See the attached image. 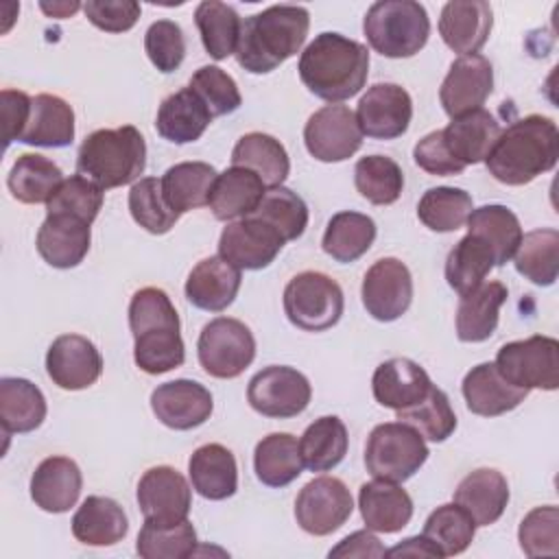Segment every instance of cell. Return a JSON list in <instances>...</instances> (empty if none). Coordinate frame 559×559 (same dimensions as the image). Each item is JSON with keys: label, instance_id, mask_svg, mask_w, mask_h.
Returning <instances> with one entry per match:
<instances>
[{"label": "cell", "instance_id": "obj_1", "mask_svg": "<svg viewBox=\"0 0 559 559\" xmlns=\"http://www.w3.org/2000/svg\"><path fill=\"white\" fill-rule=\"evenodd\" d=\"M557 157L559 131L555 120L542 114H531L515 120L500 133L485 159V166L496 181L524 186L552 170Z\"/></svg>", "mask_w": 559, "mask_h": 559}, {"label": "cell", "instance_id": "obj_2", "mask_svg": "<svg viewBox=\"0 0 559 559\" xmlns=\"http://www.w3.org/2000/svg\"><path fill=\"white\" fill-rule=\"evenodd\" d=\"M297 72L301 83L328 103L356 96L369 74V50L341 33H319L301 52Z\"/></svg>", "mask_w": 559, "mask_h": 559}, {"label": "cell", "instance_id": "obj_3", "mask_svg": "<svg viewBox=\"0 0 559 559\" xmlns=\"http://www.w3.org/2000/svg\"><path fill=\"white\" fill-rule=\"evenodd\" d=\"M129 328L135 341L133 360L144 373L159 376L183 365L186 347L179 332V314L162 288L146 286L133 293Z\"/></svg>", "mask_w": 559, "mask_h": 559}, {"label": "cell", "instance_id": "obj_4", "mask_svg": "<svg viewBox=\"0 0 559 559\" xmlns=\"http://www.w3.org/2000/svg\"><path fill=\"white\" fill-rule=\"evenodd\" d=\"M310 13L299 4H273L242 22L236 61L251 74L273 72L297 55L308 37Z\"/></svg>", "mask_w": 559, "mask_h": 559}, {"label": "cell", "instance_id": "obj_5", "mask_svg": "<svg viewBox=\"0 0 559 559\" xmlns=\"http://www.w3.org/2000/svg\"><path fill=\"white\" fill-rule=\"evenodd\" d=\"M146 168V142L133 124L92 131L76 155L79 175L98 188H120L135 181Z\"/></svg>", "mask_w": 559, "mask_h": 559}, {"label": "cell", "instance_id": "obj_6", "mask_svg": "<svg viewBox=\"0 0 559 559\" xmlns=\"http://www.w3.org/2000/svg\"><path fill=\"white\" fill-rule=\"evenodd\" d=\"M369 46L389 59L417 55L430 35V20L424 4L415 0L373 2L362 20Z\"/></svg>", "mask_w": 559, "mask_h": 559}, {"label": "cell", "instance_id": "obj_7", "mask_svg": "<svg viewBox=\"0 0 559 559\" xmlns=\"http://www.w3.org/2000/svg\"><path fill=\"white\" fill-rule=\"evenodd\" d=\"M426 439L404 421L378 424L365 445V467L373 478L404 483L428 459Z\"/></svg>", "mask_w": 559, "mask_h": 559}, {"label": "cell", "instance_id": "obj_8", "mask_svg": "<svg viewBox=\"0 0 559 559\" xmlns=\"http://www.w3.org/2000/svg\"><path fill=\"white\" fill-rule=\"evenodd\" d=\"M284 314L304 332H323L338 323L345 297L336 280L319 271L297 273L284 288Z\"/></svg>", "mask_w": 559, "mask_h": 559}, {"label": "cell", "instance_id": "obj_9", "mask_svg": "<svg viewBox=\"0 0 559 559\" xmlns=\"http://www.w3.org/2000/svg\"><path fill=\"white\" fill-rule=\"evenodd\" d=\"M493 365L507 382L520 389L555 391L559 386V341L535 334L504 343Z\"/></svg>", "mask_w": 559, "mask_h": 559}, {"label": "cell", "instance_id": "obj_10", "mask_svg": "<svg viewBox=\"0 0 559 559\" xmlns=\"http://www.w3.org/2000/svg\"><path fill=\"white\" fill-rule=\"evenodd\" d=\"M197 354L203 371L218 380L238 378L255 358L251 330L231 317H216L203 325Z\"/></svg>", "mask_w": 559, "mask_h": 559}, {"label": "cell", "instance_id": "obj_11", "mask_svg": "<svg viewBox=\"0 0 559 559\" xmlns=\"http://www.w3.org/2000/svg\"><path fill=\"white\" fill-rule=\"evenodd\" d=\"M312 389L308 378L286 365H269L258 371L247 386L249 406L273 419H288L304 413L310 404Z\"/></svg>", "mask_w": 559, "mask_h": 559}, {"label": "cell", "instance_id": "obj_12", "mask_svg": "<svg viewBox=\"0 0 559 559\" xmlns=\"http://www.w3.org/2000/svg\"><path fill=\"white\" fill-rule=\"evenodd\" d=\"M354 500L347 485L334 476L312 478L295 500L297 524L317 537L338 531L352 515Z\"/></svg>", "mask_w": 559, "mask_h": 559}, {"label": "cell", "instance_id": "obj_13", "mask_svg": "<svg viewBox=\"0 0 559 559\" xmlns=\"http://www.w3.org/2000/svg\"><path fill=\"white\" fill-rule=\"evenodd\" d=\"M304 142L319 162H345L362 146V131L347 105H325L308 118Z\"/></svg>", "mask_w": 559, "mask_h": 559}, {"label": "cell", "instance_id": "obj_14", "mask_svg": "<svg viewBox=\"0 0 559 559\" xmlns=\"http://www.w3.org/2000/svg\"><path fill=\"white\" fill-rule=\"evenodd\" d=\"M135 498L144 520L157 526H173L188 520L192 507L188 480L170 465L146 469L138 483Z\"/></svg>", "mask_w": 559, "mask_h": 559}, {"label": "cell", "instance_id": "obj_15", "mask_svg": "<svg viewBox=\"0 0 559 559\" xmlns=\"http://www.w3.org/2000/svg\"><path fill=\"white\" fill-rule=\"evenodd\" d=\"M362 306L382 323L400 319L413 301V277L408 266L397 258L376 260L362 277Z\"/></svg>", "mask_w": 559, "mask_h": 559}, {"label": "cell", "instance_id": "obj_16", "mask_svg": "<svg viewBox=\"0 0 559 559\" xmlns=\"http://www.w3.org/2000/svg\"><path fill=\"white\" fill-rule=\"evenodd\" d=\"M284 238L269 223L247 216L229 223L218 238V255L240 271L266 269L284 247Z\"/></svg>", "mask_w": 559, "mask_h": 559}, {"label": "cell", "instance_id": "obj_17", "mask_svg": "<svg viewBox=\"0 0 559 559\" xmlns=\"http://www.w3.org/2000/svg\"><path fill=\"white\" fill-rule=\"evenodd\" d=\"M413 118L411 94L397 83H376L358 100L356 120L362 135L395 140L406 133Z\"/></svg>", "mask_w": 559, "mask_h": 559}, {"label": "cell", "instance_id": "obj_18", "mask_svg": "<svg viewBox=\"0 0 559 559\" xmlns=\"http://www.w3.org/2000/svg\"><path fill=\"white\" fill-rule=\"evenodd\" d=\"M493 90V68L483 55H463L452 61L441 87L439 100L450 118L480 109Z\"/></svg>", "mask_w": 559, "mask_h": 559}, {"label": "cell", "instance_id": "obj_19", "mask_svg": "<svg viewBox=\"0 0 559 559\" xmlns=\"http://www.w3.org/2000/svg\"><path fill=\"white\" fill-rule=\"evenodd\" d=\"M48 378L66 391L92 386L103 373V356L96 345L81 334H61L46 354Z\"/></svg>", "mask_w": 559, "mask_h": 559}, {"label": "cell", "instance_id": "obj_20", "mask_svg": "<svg viewBox=\"0 0 559 559\" xmlns=\"http://www.w3.org/2000/svg\"><path fill=\"white\" fill-rule=\"evenodd\" d=\"M155 417L173 430H192L205 424L214 411L212 393L194 380H170L151 393Z\"/></svg>", "mask_w": 559, "mask_h": 559}, {"label": "cell", "instance_id": "obj_21", "mask_svg": "<svg viewBox=\"0 0 559 559\" xmlns=\"http://www.w3.org/2000/svg\"><path fill=\"white\" fill-rule=\"evenodd\" d=\"M493 24L491 4L485 0L445 2L439 15V35L443 44L463 55H476L489 39Z\"/></svg>", "mask_w": 559, "mask_h": 559}, {"label": "cell", "instance_id": "obj_22", "mask_svg": "<svg viewBox=\"0 0 559 559\" xmlns=\"http://www.w3.org/2000/svg\"><path fill=\"white\" fill-rule=\"evenodd\" d=\"M371 389L380 406L402 411L424 400L432 389V380L419 362L397 356L376 367Z\"/></svg>", "mask_w": 559, "mask_h": 559}, {"label": "cell", "instance_id": "obj_23", "mask_svg": "<svg viewBox=\"0 0 559 559\" xmlns=\"http://www.w3.org/2000/svg\"><path fill=\"white\" fill-rule=\"evenodd\" d=\"M242 273L238 266L221 255H210L197 262L186 280V299L207 312H221L236 299L240 290Z\"/></svg>", "mask_w": 559, "mask_h": 559}, {"label": "cell", "instance_id": "obj_24", "mask_svg": "<svg viewBox=\"0 0 559 559\" xmlns=\"http://www.w3.org/2000/svg\"><path fill=\"white\" fill-rule=\"evenodd\" d=\"M90 223L70 214H46L37 231V251L52 269H74L90 251Z\"/></svg>", "mask_w": 559, "mask_h": 559}, {"label": "cell", "instance_id": "obj_25", "mask_svg": "<svg viewBox=\"0 0 559 559\" xmlns=\"http://www.w3.org/2000/svg\"><path fill=\"white\" fill-rule=\"evenodd\" d=\"M467 408L480 417H498L518 408L528 391L507 382L493 362H480L472 367L461 384Z\"/></svg>", "mask_w": 559, "mask_h": 559}, {"label": "cell", "instance_id": "obj_26", "mask_svg": "<svg viewBox=\"0 0 559 559\" xmlns=\"http://www.w3.org/2000/svg\"><path fill=\"white\" fill-rule=\"evenodd\" d=\"M83 489L79 465L68 456L44 459L31 476V498L46 513L70 511Z\"/></svg>", "mask_w": 559, "mask_h": 559}, {"label": "cell", "instance_id": "obj_27", "mask_svg": "<svg viewBox=\"0 0 559 559\" xmlns=\"http://www.w3.org/2000/svg\"><path fill=\"white\" fill-rule=\"evenodd\" d=\"M454 502L474 520L476 526H489L509 504V483L493 467L469 472L454 489Z\"/></svg>", "mask_w": 559, "mask_h": 559}, {"label": "cell", "instance_id": "obj_28", "mask_svg": "<svg viewBox=\"0 0 559 559\" xmlns=\"http://www.w3.org/2000/svg\"><path fill=\"white\" fill-rule=\"evenodd\" d=\"M362 522L373 533H397L413 518V498L397 483L376 478L358 491Z\"/></svg>", "mask_w": 559, "mask_h": 559}, {"label": "cell", "instance_id": "obj_29", "mask_svg": "<svg viewBox=\"0 0 559 559\" xmlns=\"http://www.w3.org/2000/svg\"><path fill=\"white\" fill-rule=\"evenodd\" d=\"M500 133L502 129L498 120L483 107L459 118H452V122L445 129H441L445 148L463 166L485 162Z\"/></svg>", "mask_w": 559, "mask_h": 559}, {"label": "cell", "instance_id": "obj_30", "mask_svg": "<svg viewBox=\"0 0 559 559\" xmlns=\"http://www.w3.org/2000/svg\"><path fill=\"white\" fill-rule=\"evenodd\" d=\"M266 192L264 181L249 168L231 166L221 173L210 190L207 205L218 221L247 218L255 212Z\"/></svg>", "mask_w": 559, "mask_h": 559}, {"label": "cell", "instance_id": "obj_31", "mask_svg": "<svg viewBox=\"0 0 559 559\" xmlns=\"http://www.w3.org/2000/svg\"><path fill=\"white\" fill-rule=\"evenodd\" d=\"M210 122L212 114L205 103L190 87H181L162 100L155 129L173 144H190L205 133Z\"/></svg>", "mask_w": 559, "mask_h": 559}, {"label": "cell", "instance_id": "obj_32", "mask_svg": "<svg viewBox=\"0 0 559 559\" xmlns=\"http://www.w3.org/2000/svg\"><path fill=\"white\" fill-rule=\"evenodd\" d=\"M509 290L502 282H483L463 295L456 308V336L463 343H483L498 328V314Z\"/></svg>", "mask_w": 559, "mask_h": 559}, {"label": "cell", "instance_id": "obj_33", "mask_svg": "<svg viewBox=\"0 0 559 559\" xmlns=\"http://www.w3.org/2000/svg\"><path fill=\"white\" fill-rule=\"evenodd\" d=\"M192 489L207 500L231 498L238 489V467L231 450L221 443L197 448L188 461Z\"/></svg>", "mask_w": 559, "mask_h": 559}, {"label": "cell", "instance_id": "obj_34", "mask_svg": "<svg viewBox=\"0 0 559 559\" xmlns=\"http://www.w3.org/2000/svg\"><path fill=\"white\" fill-rule=\"evenodd\" d=\"M127 533L124 509L107 496H87L72 518V535L85 546H114Z\"/></svg>", "mask_w": 559, "mask_h": 559}, {"label": "cell", "instance_id": "obj_35", "mask_svg": "<svg viewBox=\"0 0 559 559\" xmlns=\"http://www.w3.org/2000/svg\"><path fill=\"white\" fill-rule=\"evenodd\" d=\"M74 140V111L55 94H37L20 142L31 146L63 148Z\"/></svg>", "mask_w": 559, "mask_h": 559}, {"label": "cell", "instance_id": "obj_36", "mask_svg": "<svg viewBox=\"0 0 559 559\" xmlns=\"http://www.w3.org/2000/svg\"><path fill=\"white\" fill-rule=\"evenodd\" d=\"M46 397L37 384L26 378L0 380V424L4 437L11 432H33L46 419Z\"/></svg>", "mask_w": 559, "mask_h": 559}, {"label": "cell", "instance_id": "obj_37", "mask_svg": "<svg viewBox=\"0 0 559 559\" xmlns=\"http://www.w3.org/2000/svg\"><path fill=\"white\" fill-rule=\"evenodd\" d=\"M253 469L262 485L286 487L304 469L299 441L290 432H271L262 437L253 450Z\"/></svg>", "mask_w": 559, "mask_h": 559}, {"label": "cell", "instance_id": "obj_38", "mask_svg": "<svg viewBox=\"0 0 559 559\" xmlns=\"http://www.w3.org/2000/svg\"><path fill=\"white\" fill-rule=\"evenodd\" d=\"M231 166H242L253 170L264 181L266 188L282 186L290 170V162L284 144L273 135L260 133V131L245 133L236 142L231 151Z\"/></svg>", "mask_w": 559, "mask_h": 559}, {"label": "cell", "instance_id": "obj_39", "mask_svg": "<svg viewBox=\"0 0 559 559\" xmlns=\"http://www.w3.org/2000/svg\"><path fill=\"white\" fill-rule=\"evenodd\" d=\"M216 177V168L207 162H181L170 166L159 181L166 203L177 214H183L207 205Z\"/></svg>", "mask_w": 559, "mask_h": 559}, {"label": "cell", "instance_id": "obj_40", "mask_svg": "<svg viewBox=\"0 0 559 559\" xmlns=\"http://www.w3.org/2000/svg\"><path fill=\"white\" fill-rule=\"evenodd\" d=\"M467 234H474L489 245L496 266H504L513 258L524 236L518 216L507 205L498 203L472 210L467 216Z\"/></svg>", "mask_w": 559, "mask_h": 559}, {"label": "cell", "instance_id": "obj_41", "mask_svg": "<svg viewBox=\"0 0 559 559\" xmlns=\"http://www.w3.org/2000/svg\"><path fill=\"white\" fill-rule=\"evenodd\" d=\"M376 240V223L371 216L360 212H336L323 231V251L343 264H349L365 255Z\"/></svg>", "mask_w": 559, "mask_h": 559}, {"label": "cell", "instance_id": "obj_42", "mask_svg": "<svg viewBox=\"0 0 559 559\" xmlns=\"http://www.w3.org/2000/svg\"><path fill=\"white\" fill-rule=\"evenodd\" d=\"M349 437L345 424L336 415L314 419L299 439V454L304 467L310 472H330L347 454Z\"/></svg>", "mask_w": 559, "mask_h": 559}, {"label": "cell", "instance_id": "obj_43", "mask_svg": "<svg viewBox=\"0 0 559 559\" xmlns=\"http://www.w3.org/2000/svg\"><path fill=\"white\" fill-rule=\"evenodd\" d=\"M61 168L52 159L37 153L20 155L7 177V186L13 199L26 205L48 203L55 190L61 186Z\"/></svg>", "mask_w": 559, "mask_h": 559}, {"label": "cell", "instance_id": "obj_44", "mask_svg": "<svg viewBox=\"0 0 559 559\" xmlns=\"http://www.w3.org/2000/svg\"><path fill=\"white\" fill-rule=\"evenodd\" d=\"M194 24L203 48L212 59L223 61L236 52L242 20L234 7L218 0H203L194 9Z\"/></svg>", "mask_w": 559, "mask_h": 559}, {"label": "cell", "instance_id": "obj_45", "mask_svg": "<svg viewBox=\"0 0 559 559\" xmlns=\"http://www.w3.org/2000/svg\"><path fill=\"white\" fill-rule=\"evenodd\" d=\"M493 266L496 260L489 245L474 234H465L448 253L445 280L463 297L478 288Z\"/></svg>", "mask_w": 559, "mask_h": 559}, {"label": "cell", "instance_id": "obj_46", "mask_svg": "<svg viewBox=\"0 0 559 559\" xmlns=\"http://www.w3.org/2000/svg\"><path fill=\"white\" fill-rule=\"evenodd\" d=\"M513 264L535 286H552L559 271V231L544 227L524 234L513 253Z\"/></svg>", "mask_w": 559, "mask_h": 559}, {"label": "cell", "instance_id": "obj_47", "mask_svg": "<svg viewBox=\"0 0 559 559\" xmlns=\"http://www.w3.org/2000/svg\"><path fill=\"white\" fill-rule=\"evenodd\" d=\"M474 203L469 192L452 186L428 188L417 205V218L432 231H456L467 223Z\"/></svg>", "mask_w": 559, "mask_h": 559}, {"label": "cell", "instance_id": "obj_48", "mask_svg": "<svg viewBox=\"0 0 559 559\" xmlns=\"http://www.w3.org/2000/svg\"><path fill=\"white\" fill-rule=\"evenodd\" d=\"M476 533L474 520L456 504L437 507L424 522L421 535L435 546L439 557H454L469 548Z\"/></svg>", "mask_w": 559, "mask_h": 559}, {"label": "cell", "instance_id": "obj_49", "mask_svg": "<svg viewBox=\"0 0 559 559\" xmlns=\"http://www.w3.org/2000/svg\"><path fill=\"white\" fill-rule=\"evenodd\" d=\"M354 186L369 203L391 205L402 194L404 173L397 162L386 155H367L356 162Z\"/></svg>", "mask_w": 559, "mask_h": 559}, {"label": "cell", "instance_id": "obj_50", "mask_svg": "<svg viewBox=\"0 0 559 559\" xmlns=\"http://www.w3.org/2000/svg\"><path fill=\"white\" fill-rule=\"evenodd\" d=\"M249 216L269 223L273 229L282 234L286 242L297 240L308 227V205L297 192H293L286 186L266 188L260 205Z\"/></svg>", "mask_w": 559, "mask_h": 559}, {"label": "cell", "instance_id": "obj_51", "mask_svg": "<svg viewBox=\"0 0 559 559\" xmlns=\"http://www.w3.org/2000/svg\"><path fill=\"white\" fill-rule=\"evenodd\" d=\"M395 413H397V421H404L411 428H415L426 441L441 443L456 428V415L450 406V400L435 384L424 400H419L417 404H413L408 408L395 411Z\"/></svg>", "mask_w": 559, "mask_h": 559}, {"label": "cell", "instance_id": "obj_52", "mask_svg": "<svg viewBox=\"0 0 559 559\" xmlns=\"http://www.w3.org/2000/svg\"><path fill=\"white\" fill-rule=\"evenodd\" d=\"M194 548L197 531L190 520L173 526H157L144 520L135 542V550L142 559H186L194 555Z\"/></svg>", "mask_w": 559, "mask_h": 559}, {"label": "cell", "instance_id": "obj_53", "mask_svg": "<svg viewBox=\"0 0 559 559\" xmlns=\"http://www.w3.org/2000/svg\"><path fill=\"white\" fill-rule=\"evenodd\" d=\"M129 212L142 229L155 236L168 234L181 216L166 203L162 181L157 177H144L131 186Z\"/></svg>", "mask_w": 559, "mask_h": 559}, {"label": "cell", "instance_id": "obj_54", "mask_svg": "<svg viewBox=\"0 0 559 559\" xmlns=\"http://www.w3.org/2000/svg\"><path fill=\"white\" fill-rule=\"evenodd\" d=\"M103 207V188L83 175H72L61 181L50 201L46 203V214H70L85 223H94Z\"/></svg>", "mask_w": 559, "mask_h": 559}, {"label": "cell", "instance_id": "obj_55", "mask_svg": "<svg viewBox=\"0 0 559 559\" xmlns=\"http://www.w3.org/2000/svg\"><path fill=\"white\" fill-rule=\"evenodd\" d=\"M518 542L526 557L559 555V509L555 504L535 507L518 528Z\"/></svg>", "mask_w": 559, "mask_h": 559}, {"label": "cell", "instance_id": "obj_56", "mask_svg": "<svg viewBox=\"0 0 559 559\" xmlns=\"http://www.w3.org/2000/svg\"><path fill=\"white\" fill-rule=\"evenodd\" d=\"M188 87L205 103L212 118L234 114L242 103L236 81L218 66H201L190 76Z\"/></svg>", "mask_w": 559, "mask_h": 559}, {"label": "cell", "instance_id": "obj_57", "mask_svg": "<svg viewBox=\"0 0 559 559\" xmlns=\"http://www.w3.org/2000/svg\"><path fill=\"white\" fill-rule=\"evenodd\" d=\"M144 50L159 72H175L186 57V39L181 26L173 20L153 22L144 35Z\"/></svg>", "mask_w": 559, "mask_h": 559}, {"label": "cell", "instance_id": "obj_58", "mask_svg": "<svg viewBox=\"0 0 559 559\" xmlns=\"http://www.w3.org/2000/svg\"><path fill=\"white\" fill-rule=\"evenodd\" d=\"M140 4L133 0H87L83 4L85 17L105 33H124L135 26Z\"/></svg>", "mask_w": 559, "mask_h": 559}, {"label": "cell", "instance_id": "obj_59", "mask_svg": "<svg viewBox=\"0 0 559 559\" xmlns=\"http://www.w3.org/2000/svg\"><path fill=\"white\" fill-rule=\"evenodd\" d=\"M413 159L421 170H426L428 175H437V177H452V175H461L465 170V166L459 159H454L450 155V151L445 148L441 129L426 133L415 144Z\"/></svg>", "mask_w": 559, "mask_h": 559}, {"label": "cell", "instance_id": "obj_60", "mask_svg": "<svg viewBox=\"0 0 559 559\" xmlns=\"http://www.w3.org/2000/svg\"><path fill=\"white\" fill-rule=\"evenodd\" d=\"M33 98L20 90H2L0 92V107H2V133H4V148L22 138L28 116H31Z\"/></svg>", "mask_w": 559, "mask_h": 559}, {"label": "cell", "instance_id": "obj_61", "mask_svg": "<svg viewBox=\"0 0 559 559\" xmlns=\"http://www.w3.org/2000/svg\"><path fill=\"white\" fill-rule=\"evenodd\" d=\"M330 557H386V548L373 535V531H356L338 542L330 552Z\"/></svg>", "mask_w": 559, "mask_h": 559}, {"label": "cell", "instance_id": "obj_62", "mask_svg": "<svg viewBox=\"0 0 559 559\" xmlns=\"http://www.w3.org/2000/svg\"><path fill=\"white\" fill-rule=\"evenodd\" d=\"M386 557H437V559H441L439 552L435 550V546L424 535L406 537L402 544L386 550Z\"/></svg>", "mask_w": 559, "mask_h": 559}, {"label": "cell", "instance_id": "obj_63", "mask_svg": "<svg viewBox=\"0 0 559 559\" xmlns=\"http://www.w3.org/2000/svg\"><path fill=\"white\" fill-rule=\"evenodd\" d=\"M39 9L46 13V15H50V17H70V15H74L79 9H83V4L81 2H39Z\"/></svg>", "mask_w": 559, "mask_h": 559}]
</instances>
